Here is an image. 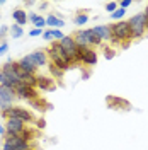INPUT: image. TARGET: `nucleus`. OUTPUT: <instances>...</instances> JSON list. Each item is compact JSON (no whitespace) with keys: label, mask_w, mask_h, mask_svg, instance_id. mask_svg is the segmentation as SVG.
Segmentation results:
<instances>
[{"label":"nucleus","mask_w":148,"mask_h":150,"mask_svg":"<svg viewBox=\"0 0 148 150\" xmlns=\"http://www.w3.org/2000/svg\"><path fill=\"white\" fill-rule=\"evenodd\" d=\"M46 55H48L49 63H53V65L60 67L63 72L70 70V68L73 67L72 63H70V60H68V55L65 53V50L61 48V45H60L58 41H53V43H49V45H48Z\"/></svg>","instance_id":"obj_1"},{"label":"nucleus","mask_w":148,"mask_h":150,"mask_svg":"<svg viewBox=\"0 0 148 150\" xmlns=\"http://www.w3.org/2000/svg\"><path fill=\"white\" fill-rule=\"evenodd\" d=\"M111 28V43L112 45H126V43H130L133 36H131V29L128 26V21H118V22H114L109 26Z\"/></svg>","instance_id":"obj_2"},{"label":"nucleus","mask_w":148,"mask_h":150,"mask_svg":"<svg viewBox=\"0 0 148 150\" xmlns=\"http://www.w3.org/2000/svg\"><path fill=\"white\" fill-rule=\"evenodd\" d=\"M0 116L5 118V120H9V118H17V120L27 123V125L36 121V118L32 116V112L27 111L26 108H20V106H12V108H9V109H5V111L0 112Z\"/></svg>","instance_id":"obj_3"},{"label":"nucleus","mask_w":148,"mask_h":150,"mask_svg":"<svg viewBox=\"0 0 148 150\" xmlns=\"http://www.w3.org/2000/svg\"><path fill=\"white\" fill-rule=\"evenodd\" d=\"M58 43H60L61 48L65 50V53L68 55V60H70L72 65L80 63V58H78V46H77V43L73 41V38L72 36H63Z\"/></svg>","instance_id":"obj_4"},{"label":"nucleus","mask_w":148,"mask_h":150,"mask_svg":"<svg viewBox=\"0 0 148 150\" xmlns=\"http://www.w3.org/2000/svg\"><path fill=\"white\" fill-rule=\"evenodd\" d=\"M128 26H130V29H131V36H133V39L141 38L148 31L147 29V21H145L143 12H141V14H136V16H133V17L128 21Z\"/></svg>","instance_id":"obj_5"},{"label":"nucleus","mask_w":148,"mask_h":150,"mask_svg":"<svg viewBox=\"0 0 148 150\" xmlns=\"http://www.w3.org/2000/svg\"><path fill=\"white\" fill-rule=\"evenodd\" d=\"M14 99H16V92L14 89H9V87H4L0 85V112L5 111L14 106Z\"/></svg>","instance_id":"obj_6"},{"label":"nucleus","mask_w":148,"mask_h":150,"mask_svg":"<svg viewBox=\"0 0 148 150\" xmlns=\"http://www.w3.org/2000/svg\"><path fill=\"white\" fill-rule=\"evenodd\" d=\"M14 92H16V97L24 99V101H32V99L39 97V94H37L34 87H29V85H24V84H19Z\"/></svg>","instance_id":"obj_7"},{"label":"nucleus","mask_w":148,"mask_h":150,"mask_svg":"<svg viewBox=\"0 0 148 150\" xmlns=\"http://www.w3.org/2000/svg\"><path fill=\"white\" fill-rule=\"evenodd\" d=\"M4 143L9 145L12 150H31V143L29 142H24L22 138H19L17 135H7L4 138Z\"/></svg>","instance_id":"obj_8"},{"label":"nucleus","mask_w":148,"mask_h":150,"mask_svg":"<svg viewBox=\"0 0 148 150\" xmlns=\"http://www.w3.org/2000/svg\"><path fill=\"white\" fill-rule=\"evenodd\" d=\"M106 104H107L109 109H124V111L131 109V104L126 99L118 97V96H107L106 97Z\"/></svg>","instance_id":"obj_9"},{"label":"nucleus","mask_w":148,"mask_h":150,"mask_svg":"<svg viewBox=\"0 0 148 150\" xmlns=\"http://www.w3.org/2000/svg\"><path fill=\"white\" fill-rule=\"evenodd\" d=\"M78 58L85 65H95L97 63V53L92 48H80L78 46Z\"/></svg>","instance_id":"obj_10"},{"label":"nucleus","mask_w":148,"mask_h":150,"mask_svg":"<svg viewBox=\"0 0 148 150\" xmlns=\"http://www.w3.org/2000/svg\"><path fill=\"white\" fill-rule=\"evenodd\" d=\"M24 128H26V123L17 120V118H9L5 121V131H7V135H19Z\"/></svg>","instance_id":"obj_11"},{"label":"nucleus","mask_w":148,"mask_h":150,"mask_svg":"<svg viewBox=\"0 0 148 150\" xmlns=\"http://www.w3.org/2000/svg\"><path fill=\"white\" fill-rule=\"evenodd\" d=\"M36 89H39V91H46V92H53V91H56L55 79L46 77V75H37Z\"/></svg>","instance_id":"obj_12"},{"label":"nucleus","mask_w":148,"mask_h":150,"mask_svg":"<svg viewBox=\"0 0 148 150\" xmlns=\"http://www.w3.org/2000/svg\"><path fill=\"white\" fill-rule=\"evenodd\" d=\"M29 56V60L34 63V67H44V65H48V55H46V50H36V51H32L31 55H27Z\"/></svg>","instance_id":"obj_13"},{"label":"nucleus","mask_w":148,"mask_h":150,"mask_svg":"<svg viewBox=\"0 0 148 150\" xmlns=\"http://www.w3.org/2000/svg\"><path fill=\"white\" fill-rule=\"evenodd\" d=\"M19 68L24 72V74H31V75H36V67H34V63L29 60V56H24V58H20L17 62Z\"/></svg>","instance_id":"obj_14"},{"label":"nucleus","mask_w":148,"mask_h":150,"mask_svg":"<svg viewBox=\"0 0 148 150\" xmlns=\"http://www.w3.org/2000/svg\"><path fill=\"white\" fill-rule=\"evenodd\" d=\"M12 19L16 21V24H17V26H20V28H22V26L27 22L29 16H27V12H26V10L16 9V10H12Z\"/></svg>","instance_id":"obj_15"},{"label":"nucleus","mask_w":148,"mask_h":150,"mask_svg":"<svg viewBox=\"0 0 148 150\" xmlns=\"http://www.w3.org/2000/svg\"><path fill=\"white\" fill-rule=\"evenodd\" d=\"M92 29L102 41H111V28H109V26L102 24V26H95V28H92Z\"/></svg>","instance_id":"obj_16"},{"label":"nucleus","mask_w":148,"mask_h":150,"mask_svg":"<svg viewBox=\"0 0 148 150\" xmlns=\"http://www.w3.org/2000/svg\"><path fill=\"white\" fill-rule=\"evenodd\" d=\"M46 26H51V29H61L65 26V21L55 16V14H49L46 17Z\"/></svg>","instance_id":"obj_17"},{"label":"nucleus","mask_w":148,"mask_h":150,"mask_svg":"<svg viewBox=\"0 0 148 150\" xmlns=\"http://www.w3.org/2000/svg\"><path fill=\"white\" fill-rule=\"evenodd\" d=\"M37 133H39V130H37V128H24V130L20 131L17 137H19V138H22L24 142H29V143H31V140L37 137Z\"/></svg>","instance_id":"obj_18"},{"label":"nucleus","mask_w":148,"mask_h":150,"mask_svg":"<svg viewBox=\"0 0 148 150\" xmlns=\"http://www.w3.org/2000/svg\"><path fill=\"white\" fill-rule=\"evenodd\" d=\"M85 36H87L89 46H101L102 45V39L94 33V29H85Z\"/></svg>","instance_id":"obj_19"},{"label":"nucleus","mask_w":148,"mask_h":150,"mask_svg":"<svg viewBox=\"0 0 148 150\" xmlns=\"http://www.w3.org/2000/svg\"><path fill=\"white\" fill-rule=\"evenodd\" d=\"M29 21L32 22V26L36 29H43L46 26V19L43 17V16H39L36 12H32V14H29Z\"/></svg>","instance_id":"obj_20"},{"label":"nucleus","mask_w":148,"mask_h":150,"mask_svg":"<svg viewBox=\"0 0 148 150\" xmlns=\"http://www.w3.org/2000/svg\"><path fill=\"white\" fill-rule=\"evenodd\" d=\"M29 104H31L34 109H37V111H46V109H51V104L46 103L44 99H39V97L32 99V101H29Z\"/></svg>","instance_id":"obj_21"},{"label":"nucleus","mask_w":148,"mask_h":150,"mask_svg":"<svg viewBox=\"0 0 148 150\" xmlns=\"http://www.w3.org/2000/svg\"><path fill=\"white\" fill-rule=\"evenodd\" d=\"M48 68H49V74H51V77H55L56 80H61V79H63L65 72H63L60 67H56V65H53V63H49V65H48Z\"/></svg>","instance_id":"obj_22"},{"label":"nucleus","mask_w":148,"mask_h":150,"mask_svg":"<svg viewBox=\"0 0 148 150\" xmlns=\"http://www.w3.org/2000/svg\"><path fill=\"white\" fill-rule=\"evenodd\" d=\"M9 34L14 38V39H19V38L24 36V29L20 28V26H17V24H14V26L9 28Z\"/></svg>","instance_id":"obj_23"},{"label":"nucleus","mask_w":148,"mask_h":150,"mask_svg":"<svg viewBox=\"0 0 148 150\" xmlns=\"http://www.w3.org/2000/svg\"><path fill=\"white\" fill-rule=\"evenodd\" d=\"M87 21H89V16H87L85 12H82V10H80V12H77V16L73 17L75 26H83V24H85Z\"/></svg>","instance_id":"obj_24"},{"label":"nucleus","mask_w":148,"mask_h":150,"mask_svg":"<svg viewBox=\"0 0 148 150\" xmlns=\"http://www.w3.org/2000/svg\"><path fill=\"white\" fill-rule=\"evenodd\" d=\"M102 51H104V58L106 60H112L116 56V50L111 46H102Z\"/></svg>","instance_id":"obj_25"},{"label":"nucleus","mask_w":148,"mask_h":150,"mask_svg":"<svg viewBox=\"0 0 148 150\" xmlns=\"http://www.w3.org/2000/svg\"><path fill=\"white\" fill-rule=\"evenodd\" d=\"M124 14H126V10H124V9H119V7H118V9H116V10H114V12L111 14V17L114 19V21H123Z\"/></svg>","instance_id":"obj_26"},{"label":"nucleus","mask_w":148,"mask_h":150,"mask_svg":"<svg viewBox=\"0 0 148 150\" xmlns=\"http://www.w3.org/2000/svg\"><path fill=\"white\" fill-rule=\"evenodd\" d=\"M43 39L48 41V43H53L55 39H53V31L51 29H48V31H43Z\"/></svg>","instance_id":"obj_27"},{"label":"nucleus","mask_w":148,"mask_h":150,"mask_svg":"<svg viewBox=\"0 0 148 150\" xmlns=\"http://www.w3.org/2000/svg\"><path fill=\"white\" fill-rule=\"evenodd\" d=\"M118 7H119V5H118L116 2H109V4H106V10H107V12H111V14L118 9Z\"/></svg>","instance_id":"obj_28"},{"label":"nucleus","mask_w":148,"mask_h":150,"mask_svg":"<svg viewBox=\"0 0 148 150\" xmlns=\"http://www.w3.org/2000/svg\"><path fill=\"white\" fill-rule=\"evenodd\" d=\"M7 51H9V43L7 41H2L0 43V55H5Z\"/></svg>","instance_id":"obj_29"},{"label":"nucleus","mask_w":148,"mask_h":150,"mask_svg":"<svg viewBox=\"0 0 148 150\" xmlns=\"http://www.w3.org/2000/svg\"><path fill=\"white\" fill-rule=\"evenodd\" d=\"M51 31H53V39H58V41H60L61 38L65 36V34H63V33H61L60 29H51Z\"/></svg>","instance_id":"obj_30"},{"label":"nucleus","mask_w":148,"mask_h":150,"mask_svg":"<svg viewBox=\"0 0 148 150\" xmlns=\"http://www.w3.org/2000/svg\"><path fill=\"white\" fill-rule=\"evenodd\" d=\"M29 36H32V38H36V36H43V29H31L29 31Z\"/></svg>","instance_id":"obj_31"},{"label":"nucleus","mask_w":148,"mask_h":150,"mask_svg":"<svg viewBox=\"0 0 148 150\" xmlns=\"http://www.w3.org/2000/svg\"><path fill=\"white\" fill-rule=\"evenodd\" d=\"M118 5H119V9H124V10H126V9L131 5V0H121Z\"/></svg>","instance_id":"obj_32"},{"label":"nucleus","mask_w":148,"mask_h":150,"mask_svg":"<svg viewBox=\"0 0 148 150\" xmlns=\"http://www.w3.org/2000/svg\"><path fill=\"white\" fill-rule=\"evenodd\" d=\"M7 33H9V26H0V39L7 36Z\"/></svg>","instance_id":"obj_33"},{"label":"nucleus","mask_w":148,"mask_h":150,"mask_svg":"<svg viewBox=\"0 0 148 150\" xmlns=\"http://www.w3.org/2000/svg\"><path fill=\"white\" fill-rule=\"evenodd\" d=\"M36 126H37V130H43V128H46V121H44V118L36 120Z\"/></svg>","instance_id":"obj_34"},{"label":"nucleus","mask_w":148,"mask_h":150,"mask_svg":"<svg viewBox=\"0 0 148 150\" xmlns=\"http://www.w3.org/2000/svg\"><path fill=\"white\" fill-rule=\"evenodd\" d=\"M0 137H7V131H5V125H0Z\"/></svg>","instance_id":"obj_35"},{"label":"nucleus","mask_w":148,"mask_h":150,"mask_svg":"<svg viewBox=\"0 0 148 150\" xmlns=\"http://www.w3.org/2000/svg\"><path fill=\"white\" fill-rule=\"evenodd\" d=\"M143 16H145V21H147V29H148V5H147V9H145V12H143Z\"/></svg>","instance_id":"obj_36"},{"label":"nucleus","mask_w":148,"mask_h":150,"mask_svg":"<svg viewBox=\"0 0 148 150\" xmlns=\"http://www.w3.org/2000/svg\"><path fill=\"white\" fill-rule=\"evenodd\" d=\"M48 7V2H43V4H39V9H46Z\"/></svg>","instance_id":"obj_37"},{"label":"nucleus","mask_w":148,"mask_h":150,"mask_svg":"<svg viewBox=\"0 0 148 150\" xmlns=\"http://www.w3.org/2000/svg\"><path fill=\"white\" fill-rule=\"evenodd\" d=\"M31 5H34V2H32V0H29V2H26V7H31Z\"/></svg>","instance_id":"obj_38"},{"label":"nucleus","mask_w":148,"mask_h":150,"mask_svg":"<svg viewBox=\"0 0 148 150\" xmlns=\"http://www.w3.org/2000/svg\"><path fill=\"white\" fill-rule=\"evenodd\" d=\"M31 150H32V149H31Z\"/></svg>","instance_id":"obj_39"}]
</instances>
